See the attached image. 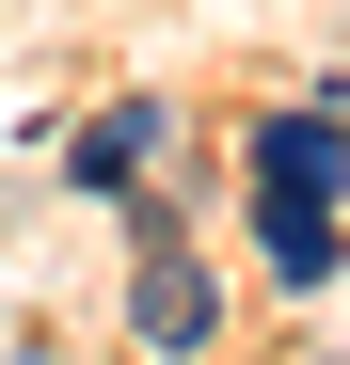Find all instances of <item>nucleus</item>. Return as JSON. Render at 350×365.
<instances>
[{"label":"nucleus","instance_id":"obj_1","mask_svg":"<svg viewBox=\"0 0 350 365\" xmlns=\"http://www.w3.org/2000/svg\"><path fill=\"white\" fill-rule=\"evenodd\" d=\"M334 191H350V128L334 111L255 128V238H271L286 286H334Z\"/></svg>","mask_w":350,"mask_h":365},{"label":"nucleus","instance_id":"obj_2","mask_svg":"<svg viewBox=\"0 0 350 365\" xmlns=\"http://www.w3.org/2000/svg\"><path fill=\"white\" fill-rule=\"evenodd\" d=\"M128 334H144V349H207V270H191V255H144Z\"/></svg>","mask_w":350,"mask_h":365},{"label":"nucleus","instance_id":"obj_3","mask_svg":"<svg viewBox=\"0 0 350 365\" xmlns=\"http://www.w3.org/2000/svg\"><path fill=\"white\" fill-rule=\"evenodd\" d=\"M144 159H159V111L128 96V111H96V128H80V191H128Z\"/></svg>","mask_w":350,"mask_h":365}]
</instances>
